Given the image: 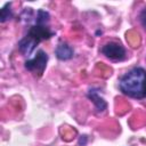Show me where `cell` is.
<instances>
[{"label":"cell","instance_id":"obj_1","mask_svg":"<svg viewBox=\"0 0 146 146\" xmlns=\"http://www.w3.org/2000/svg\"><path fill=\"white\" fill-rule=\"evenodd\" d=\"M50 14L44 9H38L35 13V17L33 23L30 25L26 34L18 41V50L19 52L25 56L30 57L38 44L44 40L50 39L56 33L49 26Z\"/></svg>","mask_w":146,"mask_h":146},{"label":"cell","instance_id":"obj_2","mask_svg":"<svg viewBox=\"0 0 146 146\" xmlns=\"http://www.w3.org/2000/svg\"><path fill=\"white\" fill-rule=\"evenodd\" d=\"M120 91L131 98H145L146 71L143 67H133L119 79Z\"/></svg>","mask_w":146,"mask_h":146},{"label":"cell","instance_id":"obj_3","mask_svg":"<svg viewBox=\"0 0 146 146\" xmlns=\"http://www.w3.org/2000/svg\"><path fill=\"white\" fill-rule=\"evenodd\" d=\"M48 58H49L48 57V54L44 50L39 49L35 52V55H34L33 58H30V59H27L24 63V66L34 76L40 78L44 73V70H46L47 63H48Z\"/></svg>","mask_w":146,"mask_h":146},{"label":"cell","instance_id":"obj_4","mask_svg":"<svg viewBox=\"0 0 146 146\" xmlns=\"http://www.w3.org/2000/svg\"><path fill=\"white\" fill-rule=\"evenodd\" d=\"M100 52L113 62H122L127 57V50L125 48L117 41H110L106 42L102 48Z\"/></svg>","mask_w":146,"mask_h":146},{"label":"cell","instance_id":"obj_5","mask_svg":"<svg viewBox=\"0 0 146 146\" xmlns=\"http://www.w3.org/2000/svg\"><path fill=\"white\" fill-rule=\"evenodd\" d=\"M87 98L94 103L95 110L97 113H104L107 110V103L103 98V96L99 94V89L97 88H90L87 92Z\"/></svg>","mask_w":146,"mask_h":146},{"label":"cell","instance_id":"obj_6","mask_svg":"<svg viewBox=\"0 0 146 146\" xmlns=\"http://www.w3.org/2000/svg\"><path fill=\"white\" fill-rule=\"evenodd\" d=\"M55 55L59 60H68L74 56V49L66 42H59L55 49Z\"/></svg>","mask_w":146,"mask_h":146},{"label":"cell","instance_id":"obj_7","mask_svg":"<svg viewBox=\"0 0 146 146\" xmlns=\"http://www.w3.org/2000/svg\"><path fill=\"white\" fill-rule=\"evenodd\" d=\"M13 17H14V14L11 10V2H6L0 11V22L6 23L7 21L11 19Z\"/></svg>","mask_w":146,"mask_h":146},{"label":"cell","instance_id":"obj_8","mask_svg":"<svg viewBox=\"0 0 146 146\" xmlns=\"http://www.w3.org/2000/svg\"><path fill=\"white\" fill-rule=\"evenodd\" d=\"M139 22H140V24H141V26L146 30V7L145 8H143L141 10H140V13H139Z\"/></svg>","mask_w":146,"mask_h":146},{"label":"cell","instance_id":"obj_9","mask_svg":"<svg viewBox=\"0 0 146 146\" xmlns=\"http://www.w3.org/2000/svg\"><path fill=\"white\" fill-rule=\"evenodd\" d=\"M87 143H88V137H87V135H81V136L79 137V140H78L79 146H86Z\"/></svg>","mask_w":146,"mask_h":146},{"label":"cell","instance_id":"obj_10","mask_svg":"<svg viewBox=\"0 0 146 146\" xmlns=\"http://www.w3.org/2000/svg\"><path fill=\"white\" fill-rule=\"evenodd\" d=\"M145 97H146V90H145Z\"/></svg>","mask_w":146,"mask_h":146}]
</instances>
